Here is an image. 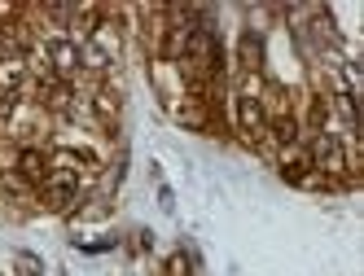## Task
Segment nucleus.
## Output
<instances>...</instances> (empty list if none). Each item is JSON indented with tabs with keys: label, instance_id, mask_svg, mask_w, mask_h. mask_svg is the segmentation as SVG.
Wrapping results in <instances>:
<instances>
[{
	"label": "nucleus",
	"instance_id": "1",
	"mask_svg": "<svg viewBox=\"0 0 364 276\" xmlns=\"http://www.w3.org/2000/svg\"><path fill=\"white\" fill-rule=\"evenodd\" d=\"M232 128L250 149H268V118L255 92H232Z\"/></svg>",
	"mask_w": 364,
	"mask_h": 276
},
{
	"label": "nucleus",
	"instance_id": "2",
	"mask_svg": "<svg viewBox=\"0 0 364 276\" xmlns=\"http://www.w3.org/2000/svg\"><path fill=\"white\" fill-rule=\"evenodd\" d=\"M9 171H18L31 189H40V184H44V175H48V149H44V145H18Z\"/></svg>",
	"mask_w": 364,
	"mask_h": 276
},
{
	"label": "nucleus",
	"instance_id": "3",
	"mask_svg": "<svg viewBox=\"0 0 364 276\" xmlns=\"http://www.w3.org/2000/svg\"><path fill=\"white\" fill-rule=\"evenodd\" d=\"M277 171H281V180H290V184H307L311 180V158H307V145H281L277 149Z\"/></svg>",
	"mask_w": 364,
	"mask_h": 276
},
{
	"label": "nucleus",
	"instance_id": "4",
	"mask_svg": "<svg viewBox=\"0 0 364 276\" xmlns=\"http://www.w3.org/2000/svg\"><path fill=\"white\" fill-rule=\"evenodd\" d=\"M259 62H264V40H259V31H242V40H237V70L242 74H259Z\"/></svg>",
	"mask_w": 364,
	"mask_h": 276
},
{
	"label": "nucleus",
	"instance_id": "5",
	"mask_svg": "<svg viewBox=\"0 0 364 276\" xmlns=\"http://www.w3.org/2000/svg\"><path fill=\"white\" fill-rule=\"evenodd\" d=\"M14 267L18 276H44V259L31 255V250H14Z\"/></svg>",
	"mask_w": 364,
	"mask_h": 276
},
{
	"label": "nucleus",
	"instance_id": "6",
	"mask_svg": "<svg viewBox=\"0 0 364 276\" xmlns=\"http://www.w3.org/2000/svg\"><path fill=\"white\" fill-rule=\"evenodd\" d=\"M163 276H193V263H189V250H176V255L163 263Z\"/></svg>",
	"mask_w": 364,
	"mask_h": 276
},
{
	"label": "nucleus",
	"instance_id": "7",
	"mask_svg": "<svg viewBox=\"0 0 364 276\" xmlns=\"http://www.w3.org/2000/svg\"><path fill=\"white\" fill-rule=\"evenodd\" d=\"M0 276H5V272H0Z\"/></svg>",
	"mask_w": 364,
	"mask_h": 276
}]
</instances>
